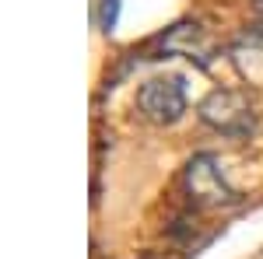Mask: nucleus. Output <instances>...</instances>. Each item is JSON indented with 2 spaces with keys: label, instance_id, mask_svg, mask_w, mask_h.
Listing matches in <instances>:
<instances>
[{
  "label": "nucleus",
  "instance_id": "nucleus-4",
  "mask_svg": "<svg viewBox=\"0 0 263 259\" xmlns=\"http://www.w3.org/2000/svg\"><path fill=\"white\" fill-rule=\"evenodd\" d=\"M158 49H162V56H186V60H197L200 67H207L214 42L197 21H182V25H172L158 39Z\"/></svg>",
  "mask_w": 263,
  "mask_h": 259
},
{
  "label": "nucleus",
  "instance_id": "nucleus-2",
  "mask_svg": "<svg viewBox=\"0 0 263 259\" xmlns=\"http://www.w3.org/2000/svg\"><path fill=\"white\" fill-rule=\"evenodd\" d=\"M182 186H186V193H190V200H193L197 207L218 210V207L239 203V193L228 186L221 165L211 158V154H193V158L186 161V168H182Z\"/></svg>",
  "mask_w": 263,
  "mask_h": 259
},
{
  "label": "nucleus",
  "instance_id": "nucleus-1",
  "mask_svg": "<svg viewBox=\"0 0 263 259\" xmlns=\"http://www.w3.org/2000/svg\"><path fill=\"white\" fill-rule=\"evenodd\" d=\"M197 116L203 126H211L221 137H246L256 126V109H253L249 95L239 88H214L197 105Z\"/></svg>",
  "mask_w": 263,
  "mask_h": 259
},
{
  "label": "nucleus",
  "instance_id": "nucleus-3",
  "mask_svg": "<svg viewBox=\"0 0 263 259\" xmlns=\"http://www.w3.org/2000/svg\"><path fill=\"white\" fill-rule=\"evenodd\" d=\"M137 109L147 123H158V126L179 123L182 112H186V84H182V77L168 74V77L144 81L141 91H137Z\"/></svg>",
  "mask_w": 263,
  "mask_h": 259
},
{
  "label": "nucleus",
  "instance_id": "nucleus-6",
  "mask_svg": "<svg viewBox=\"0 0 263 259\" xmlns=\"http://www.w3.org/2000/svg\"><path fill=\"white\" fill-rule=\"evenodd\" d=\"M116 11H120V0H105V7H102V25L105 28L116 25Z\"/></svg>",
  "mask_w": 263,
  "mask_h": 259
},
{
  "label": "nucleus",
  "instance_id": "nucleus-5",
  "mask_svg": "<svg viewBox=\"0 0 263 259\" xmlns=\"http://www.w3.org/2000/svg\"><path fill=\"white\" fill-rule=\"evenodd\" d=\"M228 60L246 84H263V25H249L228 46Z\"/></svg>",
  "mask_w": 263,
  "mask_h": 259
}]
</instances>
